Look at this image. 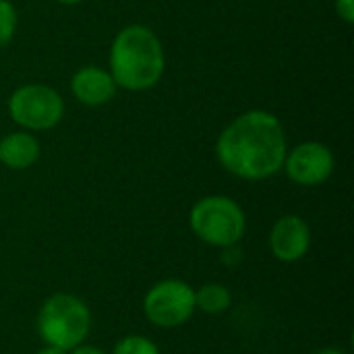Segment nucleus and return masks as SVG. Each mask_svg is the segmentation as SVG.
I'll use <instances>...</instances> for the list:
<instances>
[{
	"label": "nucleus",
	"mask_w": 354,
	"mask_h": 354,
	"mask_svg": "<svg viewBox=\"0 0 354 354\" xmlns=\"http://www.w3.org/2000/svg\"><path fill=\"white\" fill-rule=\"evenodd\" d=\"M288 151L284 124L274 112L247 110L218 135L216 160L232 176L259 183L276 176Z\"/></svg>",
	"instance_id": "nucleus-1"
},
{
	"label": "nucleus",
	"mask_w": 354,
	"mask_h": 354,
	"mask_svg": "<svg viewBox=\"0 0 354 354\" xmlns=\"http://www.w3.org/2000/svg\"><path fill=\"white\" fill-rule=\"evenodd\" d=\"M108 66L116 87L131 93L149 91L160 83L166 68L162 39L147 25H127L110 44Z\"/></svg>",
	"instance_id": "nucleus-2"
},
{
	"label": "nucleus",
	"mask_w": 354,
	"mask_h": 354,
	"mask_svg": "<svg viewBox=\"0 0 354 354\" xmlns=\"http://www.w3.org/2000/svg\"><path fill=\"white\" fill-rule=\"evenodd\" d=\"M91 322V311L83 299L71 292H56L41 303L35 330L44 344L68 353L87 340Z\"/></svg>",
	"instance_id": "nucleus-3"
},
{
	"label": "nucleus",
	"mask_w": 354,
	"mask_h": 354,
	"mask_svg": "<svg viewBox=\"0 0 354 354\" xmlns=\"http://www.w3.org/2000/svg\"><path fill=\"white\" fill-rule=\"evenodd\" d=\"M191 232L207 247H236L247 232L245 209L226 195H205L189 212Z\"/></svg>",
	"instance_id": "nucleus-4"
},
{
	"label": "nucleus",
	"mask_w": 354,
	"mask_h": 354,
	"mask_svg": "<svg viewBox=\"0 0 354 354\" xmlns=\"http://www.w3.org/2000/svg\"><path fill=\"white\" fill-rule=\"evenodd\" d=\"M6 108L12 122L29 133L50 131L64 116L62 95L44 83H25L17 87L10 93Z\"/></svg>",
	"instance_id": "nucleus-5"
},
{
	"label": "nucleus",
	"mask_w": 354,
	"mask_h": 354,
	"mask_svg": "<svg viewBox=\"0 0 354 354\" xmlns=\"http://www.w3.org/2000/svg\"><path fill=\"white\" fill-rule=\"evenodd\" d=\"M195 313V288L180 278L160 280L143 297V315L160 330L183 328Z\"/></svg>",
	"instance_id": "nucleus-6"
},
{
	"label": "nucleus",
	"mask_w": 354,
	"mask_h": 354,
	"mask_svg": "<svg viewBox=\"0 0 354 354\" xmlns=\"http://www.w3.org/2000/svg\"><path fill=\"white\" fill-rule=\"evenodd\" d=\"M336 168L334 151L322 141H303L286 151L282 170L299 187H319Z\"/></svg>",
	"instance_id": "nucleus-7"
},
{
	"label": "nucleus",
	"mask_w": 354,
	"mask_h": 354,
	"mask_svg": "<svg viewBox=\"0 0 354 354\" xmlns=\"http://www.w3.org/2000/svg\"><path fill=\"white\" fill-rule=\"evenodd\" d=\"M313 243L311 226L297 214L280 216L268 236V247L280 263H297L307 257Z\"/></svg>",
	"instance_id": "nucleus-8"
},
{
	"label": "nucleus",
	"mask_w": 354,
	"mask_h": 354,
	"mask_svg": "<svg viewBox=\"0 0 354 354\" xmlns=\"http://www.w3.org/2000/svg\"><path fill=\"white\" fill-rule=\"evenodd\" d=\"M116 91H118V87H116L110 71L95 66V64L81 66L71 77L73 97L87 108H100V106L108 104L116 95Z\"/></svg>",
	"instance_id": "nucleus-9"
},
{
	"label": "nucleus",
	"mask_w": 354,
	"mask_h": 354,
	"mask_svg": "<svg viewBox=\"0 0 354 354\" xmlns=\"http://www.w3.org/2000/svg\"><path fill=\"white\" fill-rule=\"evenodd\" d=\"M41 156L39 139L29 131H15L0 139V164L8 170H27Z\"/></svg>",
	"instance_id": "nucleus-10"
},
{
	"label": "nucleus",
	"mask_w": 354,
	"mask_h": 354,
	"mask_svg": "<svg viewBox=\"0 0 354 354\" xmlns=\"http://www.w3.org/2000/svg\"><path fill=\"white\" fill-rule=\"evenodd\" d=\"M195 307L205 315H222L232 307V292L220 282L203 284L195 288Z\"/></svg>",
	"instance_id": "nucleus-11"
},
{
	"label": "nucleus",
	"mask_w": 354,
	"mask_h": 354,
	"mask_svg": "<svg viewBox=\"0 0 354 354\" xmlns=\"http://www.w3.org/2000/svg\"><path fill=\"white\" fill-rule=\"evenodd\" d=\"M110 354H162V351L151 338L141 334H129L114 344Z\"/></svg>",
	"instance_id": "nucleus-12"
},
{
	"label": "nucleus",
	"mask_w": 354,
	"mask_h": 354,
	"mask_svg": "<svg viewBox=\"0 0 354 354\" xmlns=\"http://www.w3.org/2000/svg\"><path fill=\"white\" fill-rule=\"evenodd\" d=\"M19 15L10 0H0V48L10 44V39L17 33Z\"/></svg>",
	"instance_id": "nucleus-13"
},
{
	"label": "nucleus",
	"mask_w": 354,
	"mask_h": 354,
	"mask_svg": "<svg viewBox=\"0 0 354 354\" xmlns=\"http://www.w3.org/2000/svg\"><path fill=\"white\" fill-rule=\"evenodd\" d=\"M336 12H338V17H340L344 23L353 25L354 23V0H336Z\"/></svg>",
	"instance_id": "nucleus-14"
},
{
	"label": "nucleus",
	"mask_w": 354,
	"mask_h": 354,
	"mask_svg": "<svg viewBox=\"0 0 354 354\" xmlns=\"http://www.w3.org/2000/svg\"><path fill=\"white\" fill-rule=\"evenodd\" d=\"M68 354H108V353H106V351H102L100 346H93V344L83 342V344H79L77 348L68 351Z\"/></svg>",
	"instance_id": "nucleus-15"
},
{
	"label": "nucleus",
	"mask_w": 354,
	"mask_h": 354,
	"mask_svg": "<svg viewBox=\"0 0 354 354\" xmlns=\"http://www.w3.org/2000/svg\"><path fill=\"white\" fill-rule=\"evenodd\" d=\"M35 354H68L66 351H62V348H56V346H48V344H44L39 351Z\"/></svg>",
	"instance_id": "nucleus-16"
},
{
	"label": "nucleus",
	"mask_w": 354,
	"mask_h": 354,
	"mask_svg": "<svg viewBox=\"0 0 354 354\" xmlns=\"http://www.w3.org/2000/svg\"><path fill=\"white\" fill-rule=\"evenodd\" d=\"M315 354H348L346 351H342V348H324V351H317Z\"/></svg>",
	"instance_id": "nucleus-17"
},
{
	"label": "nucleus",
	"mask_w": 354,
	"mask_h": 354,
	"mask_svg": "<svg viewBox=\"0 0 354 354\" xmlns=\"http://www.w3.org/2000/svg\"><path fill=\"white\" fill-rule=\"evenodd\" d=\"M54 2H58V4H66V6H73V4H81V2H85V0H54Z\"/></svg>",
	"instance_id": "nucleus-18"
}]
</instances>
